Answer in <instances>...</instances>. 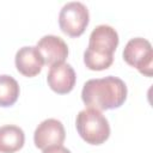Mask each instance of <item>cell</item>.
<instances>
[{"label":"cell","instance_id":"cell-1","mask_svg":"<svg viewBox=\"0 0 153 153\" xmlns=\"http://www.w3.org/2000/svg\"><path fill=\"white\" fill-rule=\"evenodd\" d=\"M127 86L117 76L90 79L84 84L81 99L88 109L98 111L120 108L127 99Z\"/></svg>","mask_w":153,"mask_h":153},{"label":"cell","instance_id":"cell-4","mask_svg":"<svg viewBox=\"0 0 153 153\" xmlns=\"http://www.w3.org/2000/svg\"><path fill=\"white\" fill-rule=\"evenodd\" d=\"M88 22V10L79 1L67 2L59 14V26L61 31L69 37L81 36L86 30Z\"/></svg>","mask_w":153,"mask_h":153},{"label":"cell","instance_id":"cell-2","mask_svg":"<svg viewBox=\"0 0 153 153\" xmlns=\"http://www.w3.org/2000/svg\"><path fill=\"white\" fill-rule=\"evenodd\" d=\"M118 33L110 25H98L90 35L84 53V63L91 71L108 69L114 62V51L118 45Z\"/></svg>","mask_w":153,"mask_h":153},{"label":"cell","instance_id":"cell-3","mask_svg":"<svg viewBox=\"0 0 153 153\" xmlns=\"http://www.w3.org/2000/svg\"><path fill=\"white\" fill-rule=\"evenodd\" d=\"M75 127L80 137L90 145H102L110 136V126L106 117L98 110H81L75 120Z\"/></svg>","mask_w":153,"mask_h":153},{"label":"cell","instance_id":"cell-12","mask_svg":"<svg viewBox=\"0 0 153 153\" xmlns=\"http://www.w3.org/2000/svg\"><path fill=\"white\" fill-rule=\"evenodd\" d=\"M42 153H71L69 149L63 147L62 145H55V146H49L44 149H42Z\"/></svg>","mask_w":153,"mask_h":153},{"label":"cell","instance_id":"cell-8","mask_svg":"<svg viewBox=\"0 0 153 153\" xmlns=\"http://www.w3.org/2000/svg\"><path fill=\"white\" fill-rule=\"evenodd\" d=\"M75 81H76V75L73 67L69 63L62 62L54 65L50 67L48 72L47 82L49 87L59 94L69 93L74 88Z\"/></svg>","mask_w":153,"mask_h":153},{"label":"cell","instance_id":"cell-10","mask_svg":"<svg viewBox=\"0 0 153 153\" xmlns=\"http://www.w3.org/2000/svg\"><path fill=\"white\" fill-rule=\"evenodd\" d=\"M25 142V134L22 128L7 124L0 127V153H14Z\"/></svg>","mask_w":153,"mask_h":153},{"label":"cell","instance_id":"cell-7","mask_svg":"<svg viewBox=\"0 0 153 153\" xmlns=\"http://www.w3.org/2000/svg\"><path fill=\"white\" fill-rule=\"evenodd\" d=\"M36 48L41 53L44 60V65L49 67L65 62V60L68 56V47L66 42L59 36H54V35L43 36L37 42Z\"/></svg>","mask_w":153,"mask_h":153},{"label":"cell","instance_id":"cell-11","mask_svg":"<svg viewBox=\"0 0 153 153\" xmlns=\"http://www.w3.org/2000/svg\"><path fill=\"white\" fill-rule=\"evenodd\" d=\"M19 85L14 78L4 74L0 75V106L8 108L12 106L19 97Z\"/></svg>","mask_w":153,"mask_h":153},{"label":"cell","instance_id":"cell-9","mask_svg":"<svg viewBox=\"0 0 153 153\" xmlns=\"http://www.w3.org/2000/svg\"><path fill=\"white\" fill-rule=\"evenodd\" d=\"M17 71L24 76L32 78L41 73L44 60L36 47H23L16 53L14 57Z\"/></svg>","mask_w":153,"mask_h":153},{"label":"cell","instance_id":"cell-6","mask_svg":"<svg viewBox=\"0 0 153 153\" xmlns=\"http://www.w3.org/2000/svg\"><path fill=\"white\" fill-rule=\"evenodd\" d=\"M66 139V131L63 124L55 118L44 120L38 124L33 133L35 146L39 149H44L49 146L62 145Z\"/></svg>","mask_w":153,"mask_h":153},{"label":"cell","instance_id":"cell-5","mask_svg":"<svg viewBox=\"0 0 153 153\" xmlns=\"http://www.w3.org/2000/svg\"><path fill=\"white\" fill-rule=\"evenodd\" d=\"M124 61L136 68L141 74L152 76L153 74V50L151 43L142 37L131 38L123 50Z\"/></svg>","mask_w":153,"mask_h":153}]
</instances>
